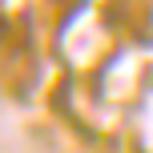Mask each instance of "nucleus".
<instances>
[]
</instances>
